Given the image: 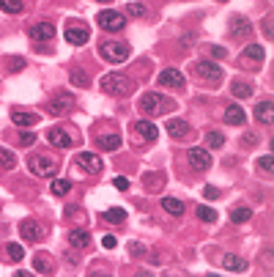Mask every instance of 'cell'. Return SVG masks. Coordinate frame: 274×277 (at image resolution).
Instances as JSON below:
<instances>
[{"label":"cell","mask_w":274,"mask_h":277,"mask_svg":"<svg viewBox=\"0 0 274 277\" xmlns=\"http://www.w3.org/2000/svg\"><path fill=\"white\" fill-rule=\"evenodd\" d=\"M99 88L110 93V96H129L132 91H135V83H132L129 77H123V74H105L99 80Z\"/></svg>","instance_id":"1"},{"label":"cell","mask_w":274,"mask_h":277,"mask_svg":"<svg viewBox=\"0 0 274 277\" xmlns=\"http://www.w3.org/2000/svg\"><path fill=\"white\" fill-rule=\"evenodd\" d=\"M140 110L148 115H162V113L173 110V102L165 99L162 93H145V96L140 99Z\"/></svg>","instance_id":"2"},{"label":"cell","mask_w":274,"mask_h":277,"mask_svg":"<svg viewBox=\"0 0 274 277\" xmlns=\"http://www.w3.org/2000/svg\"><path fill=\"white\" fill-rule=\"evenodd\" d=\"M99 53L110 63H123L132 55V49H129V44H123V41H105V44L99 47Z\"/></svg>","instance_id":"3"},{"label":"cell","mask_w":274,"mask_h":277,"mask_svg":"<svg viewBox=\"0 0 274 277\" xmlns=\"http://www.w3.org/2000/svg\"><path fill=\"white\" fill-rule=\"evenodd\" d=\"M31 173L53 179L55 173H58V162L49 154H36V157H31Z\"/></svg>","instance_id":"4"},{"label":"cell","mask_w":274,"mask_h":277,"mask_svg":"<svg viewBox=\"0 0 274 277\" xmlns=\"http://www.w3.org/2000/svg\"><path fill=\"white\" fill-rule=\"evenodd\" d=\"M99 25L105 28V31H110V33H118V31H123L127 28V17L123 14H118V11H113V9H105V11H99Z\"/></svg>","instance_id":"5"},{"label":"cell","mask_w":274,"mask_h":277,"mask_svg":"<svg viewBox=\"0 0 274 277\" xmlns=\"http://www.w3.org/2000/svg\"><path fill=\"white\" fill-rule=\"evenodd\" d=\"M195 74L201 80H206V83H219V80H222V69L214 61H197L195 63Z\"/></svg>","instance_id":"6"},{"label":"cell","mask_w":274,"mask_h":277,"mask_svg":"<svg viewBox=\"0 0 274 277\" xmlns=\"http://www.w3.org/2000/svg\"><path fill=\"white\" fill-rule=\"evenodd\" d=\"M189 165H192V170H209L211 167V154L206 148H189Z\"/></svg>","instance_id":"7"},{"label":"cell","mask_w":274,"mask_h":277,"mask_svg":"<svg viewBox=\"0 0 274 277\" xmlns=\"http://www.w3.org/2000/svg\"><path fill=\"white\" fill-rule=\"evenodd\" d=\"M77 165L83 167L85 173H102V167H105L102 157H96L93 151H83V154L77 157Z\"/></svg>","instance_id":"8"},{"label":"cell","mask_w":274,"mask_h":277,"mask_svg":"<svg viewBox=\"0 0 274 277\" xmlns=\"http://www.w3.org/2000/svg\"><path fill=\"white\" fill-rule=\"evenodd\" d=\"M71 107H74V96H71V93H58V96L49 102L47 113L49 115H61V113H69Z\"/></svg>","instance_id":"9"},{"label":"cell","mask_w":274,"mask_h":277,"mask_svg":"<svg viewBox=\"0 0 274 277\" xmlns=\"http://www.w3.org/2000/svg\"><path fill=\"white\" fill-rule=\"evenodd\" d=\"M28 36H31L33 41H49V39H55V25H49V22L31 25L28 28Z\"/></svg>","instance_id":"10"},{"label":"cell","mask_w":274,"mask_h":277,"mask_svg":"<svg viewBox=\"0 0 274 277\" xmlns=\"http://www.w3.org/2000/svg\"><path fill=\"white\" fill-rule=\"evenodd\" d=\"M184 83H187V80H184V74L179 69H165L159 74V85H165V88H184Z\"/></svg>","instance_id":"11"},{"label":"cell","mask_w":274,"mask_h":277,"mask_svg":"<svg viewBox=\"0 0 274 277\" xmlns=\"http://www.w3.org/2000/svg\"><path fill=\"white\" fill-rule=\"evenodd\" d=\"M19 233H22V239H28V242H39L44 236V228L33 220H25V222H19Z\"/></svg>","instance_id":"12"},{"label":"cell","mask_w":274,"mask_h":277,"mask_svg":"<svg viewBox=\"0 0 274 277\" xmlns=\"http://www.w3.org/2000/svg\"><path fill=\"white\" fill-rule=\"evenodd\" d=\"M47 140L53 143V145H58V148H71V145H74V137L66 135L63 129H58V127H53L47 132Z\"/></svg>","instance_id":"13"},{"label":"cell","mask_w":274,"mask_h":277,"mask_svg":"<svg viewBox=\"0 0 274 277\" xmlns=\"http://www.w3.org/2000/svg\"><path fill=\"white\" fill-rule=\"evenodd\" d=\"M135 132L143 137V140L154 143V140H157V135H159V129H157V123H151V121H137L135 123Z\"/></svg>","instance_id":"14"},{"label":"cell","mask_w":274,"mask_h":277,"mask_svg":"<svg viewBox=\"0 0 274 277\" xmlns=\"http://www.w3.org/2000/svg\"><path fill=\"white\" fill-rule=\"evenodd\" d=\"M255 118L266 123V127H271V121H274V107H271V99H263L261 105L255 107Z\"/></svg>","instance_id":"15"},{"label":"cell","mask_w":274,"mask_h":277,"mask_svg":"<svg viewBox=\"0 0 274 277\" xmlns=\"http://www.w3.org/2000/svg\"><path fill=\"white\" fill-rule=\"evenodd\" d=\"M244 121H247V113H244L239 105H231L225 110V123H231V127H244Z\"/></svg>","instance_id":"16"},{"label":"cell","mask_w":274,"mask_h":277,"mask_svg":"<svg viewBox=\"0 0 274 277\" xmlns=\"http://www.w3.org/2000/svg\"><path fill=\"white\" fill-rule=\"evenodd\" d=\"M69 244L74 247V250H83V247L91 244V233L83 231V228H74V231L69 233Z\"/></svg>","instance_id":"17"},{"label":"cell","mask_w":274,"mask_h":277,"mask_svg":"<svg viewBox=\"0 0 274 277\" xmlns=\"http://www.w3.org/2000/svg\"><path fill=\"white\" fill-rule=\"evenodd\" d=\"M88 39H91L88 28H66V41L69 44H85Z\"/></svg>","instance_id":"18"},{"label":"cell","mask_w":274,"mask_h":277,"mask_svg":"<svg viewBox=\"0 0 274 277\" xmlns=\"http://www.w3.org/2000/svg\"><path fill=\"white\" fill-rule=\"evenodd\" d=\"M165 129H167V135H173V137H187L189 135V123L181 121V118H170Z\"/></svg>","instance_id":"19"},{"label":"cell","mask_w":274,"mask_h":277,"mask_svg":"<svg viewBox=\"0 0 274 277\" xmlns=\"http://www.w3.org/2000/svg\"><path fill=\"white\" fill-rule=\"evenodd\" d=\"M222 266H225L228 272H247V261L239 258V255H225V258H222Z\"/></svg>","instance_id":"20"},{"label":"cell","mask_w":274,"mask_h":277,"mask_svg":"<svg viewBox=\"0 0 274 277\" xmlns=\"http://www.w3.org/2000/svg\"><path fill=\"white\" fill-rule=\"evenodd\" d=\"M11 121L17 123V127H33V123L39 121V115H36V113H25V110H14Z\"/></svg>","instance_id":"21"},{"label":"cell","mask_w":274,"mask_h":277,"mask_svg":"<svg viewBox=\"0 0 274 277\" xmlns=\"http://www.w3.org/2000/svg\"><path fill=\"white\" fill-rule=\"evenodd\" d=\"M162 209H165L167 214H173V217H181L184 214V203L179 198H162Z\"/></svg>","instance_id":"22"},{"label":"cell","mask_w":274,"mask_h":277,"mask_svg":"<svg viewBox=\"0 0 274 277\" xmlns=\"http://www.w3.org/2000/svg\"><path fill=\"white\" fill-rule=\"evenodd\" d=\"M105 222H113V225H121V222H127V211L123 209H118V206H113V209H107L105 214Z\"/></svg>","instance_id":"23"},{"label":"cell","mask_w":274,"mask_h":277,"mask_svg":"<svg viewBox=\"0 0 274 277\" xmlns=\"http://www.w3.org/2000/svg\"><path fill=\"white\" fill-rule=\"evenodd\" d=\"M231 91H233V96H239V99H250V96H253V85L241 83V80H233Z\"/></svg>","instance_id":"24"},{"label":"cell","mask_w":274,"mask_h":277,"mask_svg":"<svg viewBox=\"0 0 274 277\" xmlns=\"http://www.w3.org/2000/svg\"><path fill=\"white\" fill-rule=\"evenodd\" d=\"M99 148H105V151L121 148V137H118V135H102L99 137Z\"/></svg>","instance_id":"25"},{"label":"cell","mask_w":274,"mask_h":277,"mask_svg":"<svg viewBox=\"0 0 274 277\" xmlns=\"http://www.w3.org/2000/svg\"><path fill=\"white\" fill-rule=\"evenodd\" d=\"M22 9H25L22 0H0V11L3 14H19Z\"/></svg>","instance_id":"26"},{"label":"cell","mask_w":274,"mask_h":277,"mask_svg":"<svg viewBox=\"0 0 274 277\" xmlns=\"http://www.w3.org/2000/svg\"><path fill=\"white\" fill-rule=\"evenodd\" d=\"M231 220H233V222H250V220H253V209H247V206L233 209V211H231Z\"/></svg>","instance_id":"27"},{"label":"cell","mask_w":274,"mask_h":277,"mask_svg":"<svg viewBox=\"0 0 274 277\" xmlns=\"http://www.w3.org/2000/svg\"><path fill=\"white\" fill-rule=\"evenodd\" d=\"M53 195H58V198H63V195H69V189H71V181H66V179H55L53 181Z\"/></svg>","instance_id":"28"},{"label":"cell","mask_w":274,"mask_h":277,"mask_svg":"<svg viewBox=\"0 0 274 277\" xmlns=\"http://www.w3.org/2000/svg\"><path fill=\"white\" fill-rule=\"evenodd\" d=\"M0 167H6V170H14V167H17V157H14L9 148H0Z\"/></svg>","instance_id":"29"},{"label":"cell","mask_w":274,"mask_h":277,"mask_svg":"<svg viewBox=\"0 0 274 277\" xmlns=\"http://www.w3.org/2000/svg\"><path fill=\"white\" fill-rule=\"evenodd\" d=\"M253 33V25L247 22L244 17H239V19H233V36H250Z\"/></svg>","instance_id":"30"},{"label":"cell","mask_w":274,"mask_h":277,"mask_svg":"<svg viewBox=\"0 0 274 277\" xmlns=\"http://www.w3.org/2000/svg\"><path fill=\"white\" fill-rule=\"evenodd\" d=\"M33 264H36V272H41V274H49V272H53V261H49L47 255H36Z\"/></svg>","instance_id":"31"},{"label":"cell","mask_w":274,"mask_h":277,"mask_svg":"<svg viewBox=\"0 0 274 277\" xmlns=\"http://www.w3.org/2000/svg\"><path fill=\"white\" fill-rule=\"evenodd\" d=\"M195 214H197V220H203V222H217V211L209 206H197Z\"/></svg>","instance_id":"32"},{"label":"cell","mask_w":274,"mask_h":277,"mask_svg":"<svg viewBox=\"0 0 274 277\" xmlns=\"http://www.w3.org/2000/svg\"><path fill=\"white\" fill-rule=\"evenodd\" d=\"M244 58H247V61H255V63H261V61H263V47H258V44H250L247 49H244Z\"/></svg>","instance_id":"33"},{"label":"cell","mask_w":274,"mask_h":277,"mask_svg":"<svg viewBox=\"0 0 274 277\" xmlns=\"http://www.w3.org/2000/svg\"><path fill=\"white\" fill-rule=\"evenodd\" d=\"M206 143H209V148H222V145H225V135L214 129V132L206 135Z\"/></svg>","instance_id":"34"},{"label":"cell","mask_w":274,"mask_h":277,"mask_svg":"<svg viewBox=\"0 0 274 277\" xmlns=\"http://www.w3.org/2000/svg\"><path fill=\"white\" fill-rule=\"evenodd\" d=\"M6 253H9V258L17 261V264L25 258V250H22V244H6Z\"/></svg>","instance_id":"35"},{"label":"cell","mask_w":274,"mask_h":277,"mask_svg":"<svg viewBox=\"0 0 274 277\" xmlns=\"http://www.w3.org/2000/svg\"><path fill=\"white\" fill-rule=\"evenodd\" d=\"M258 167H261L263 173H271V170H274V159H271V154H269V157H261V162H258Z\"/></svg>","instance_id":"36"},{"label":"cell","mask_w":274,"mask_h":277,"mask_svg":"<svg viewBox=\"0 0 274 277\" xmlns=\"http://www.w3.org/2000/svg\"><path fill=\"white\" fill-rule=\"evenodd\" d=\"M127 14H132V17H143V14H145V6H140V3H129V6H127Z\"/></svg>","instance_id":"37"},{"label":"cell","mask_w":274,"mask_h":277,"mask_svg":"<svg viewBox=\"0 0 274 277\" xmlns=\"http://www.w3.org/2000/svg\"><path fill=\"white\" fill-rule=\"evenodd\" d=\"M71 83H74V85H83V88H85V85H88V77L83 74V71L74 69V71H71Z\"/></svg>","instance_id":"38"},{"label":"cell","mask_w":274,"mask_h":277,"mask_svg":"<svg viewBox=\"0 0 274 277\" xmlns=\"http://www.w3.org/2000/svg\"><path fill=\"white\" fill-rule=\"evenodd\" d=\"M113 184H115V189H121V192H127V189H129V179L118 176V179H113Z\"/></svg>","instance_id":"39"},{"label":"cell","mask_w":274,"mask_h":277,"mask_svg":"<svg viewBox=\"0 0 274 277\" xmlns=\"http://www.w3.org/2000/svg\"><path fill=\"white\" fill-rule=\"evenodd\" d=\"M203 198L217 200V198H219V189H217V187H206V189H203Z\"/></svg>","instance_id":"40"},{"label":"cell","mask_w":274,"mask_h":277,"mask_svg":"<svg viewBox=\"0 0 274 277\" xmlns=\"http://www.w3.org/2000/svg\"><path fill=\"white\" fill-rule=\"evenodd\" d=\"M19 143H22V145H33V143H36V135H31V132H22Z\"/></svg>","instance_id":"41"},{"label":"cell","mask_w":274,"mask_h":277,"mask_svg":"<svg viewBox=\"0 0 274 277\" xmlns=\"http://www.w3.org/2000/svg\"><path fill=\"white\" fill-rule=\"evenodd\" d=\"M132 255H145V247L140 242H132Z\"/></svg>","instance_id":"42"},{"label":"cell","mask_w":274,"mask_h":277,"mask_svg":"<svg viewBox=\"0 0 274 277\" xmlns=\"http://www.w3.org/2000/svg\"><path fill=\"white\" fill-rule=\"evenodd\" d=\"M102 244H105L107 250H113V247H115L118 242H115V236H105V239H102Z\"/></svg>","instance_id":"43"},{"label":"cell","mask_w":274,"mask_h":277,"mask_svg":"<svg viewBox=\"0 0 274 277\" xmlns=\"http://www.w3.org/2000/svg\"><path fill=\"white\" fill-rule=\"evenodd\" d=\"M228 53H225V49H222V47H211V58H217V61H219V58H225Z\"/></svg>","instance_id":"44"},{"label":"cell","mask_w":274,"mask_h":277,"mask_svg":"<svg viewBox=\"0 0 274 277\" xmlns=\"http://www.w3.org/2000/svg\"><path fill=\"white\" fill-rule=\"evenodd\" d=\"M99 3H110V0H99Z\"/></svg>","instance_id":"45"},{"label":"cell","mask_w":274,"mask_h":277,"mask_svg":"<svg viewBox=\"0 0 274 277\" xmlns=\"http://www.w3.org/2000/svg\"><path fill=\"white\" fill-rule=\"evenodd\" d=\"M222 3H225V0H222Z\"/></svg>","instance_id":"46"}]
</instances>
